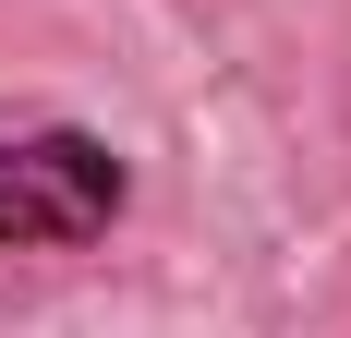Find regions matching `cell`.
I'll return each instance as SVG.
<instances>
[{"mask_svg": "<svg viewBox=\"0 0 351 338\" xmlns=\"http://www.w3.org/2000/svg\"><path fill=\"white\" fill-rule=\"evenodd\" d=\"M121 218V157L97 133H0V254H73Z\"/></svg>", "mask_w": 351, "mask_h": 338, "instance_id": "cell-1", "label": "cell"}]
</instances>
